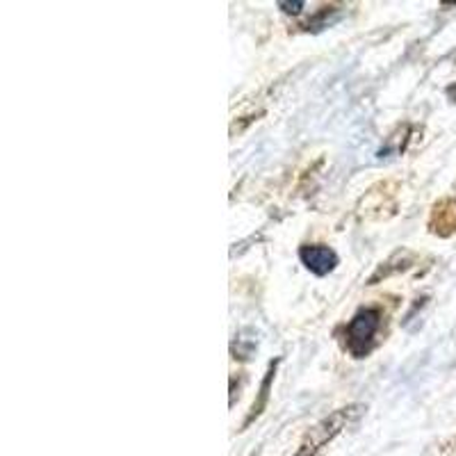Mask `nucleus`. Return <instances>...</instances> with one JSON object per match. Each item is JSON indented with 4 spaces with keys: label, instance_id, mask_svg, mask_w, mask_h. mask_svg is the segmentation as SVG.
Masks as SVG:
<instances>
[{
    "label": "nucleus",
    "instance_id": "1",
    "mask_svg": "<svg viewBox=\"0 0 456 456\" xmlns=\"http://www.w3.org/2000/svg\"><path fill=\"white\" fill-rule=\"evenodd\" d=\"M384 311L381 306H363L352 320L347 322L345 333H342V345L345 352L352 358L370 356L372 349L379 345V336L384 331Z\"/></svg>",
    "mask_w": 456,
    "mask_h": 456
},
{
    "label": "nucleus",
    "instance_id": "2",
    "mask_svg": "<svg viewBox=\"0 0 456 456\" xmlns=\"http://www.w3.org/2000/svg\"><path fill=\"white\" fill-rule=\"evenodd\" d=\"M361 413H363V406L361 404H352V406H345V409H338L336 413L324 418L320 425H315L306 436H304V441H301L299 450L295 452V456H315L317 452H322V447L329 445V443H331L342 429H347V427L352 425Z\"/></svg>",
    "mask_w": 456,
    "mask_h": 456
},
{
    "label": "nucleus",
    "instance_id": "3",
    "mask_svg": "<svg viewBox=\"0 0 456 456\" xmlns=\"http://www.w3.org/2000/svg\"><path fill=\"white\" fill-rule=\"evenodd\" d=\"M299 258L304 267L315 276H327L338 267V254L327 244H304L299 249Z\"/></svg>",
    "mask_w": 456,
    "mask_h": 456
},
{
    "label": "nucleus",
    "instance_id": "4",
    "mask_svg": "<svg viewBox=\"0 0 456 456\" xmlns=\"http://www.w3.org/2000/svg\"><path fill=\"white\" fill-rule=\"evenodd\" d=\"M429 231L438 238H452L456 233V201L454 199H441L438 203H434L429 215V222H427Z\"/></svg>",
    "mask_w": 456,
    "mask_h": 456
},
{
    "label": "nucleus",
    "instance_id": "5",
    "mask_svg": "<svg viewBox=\"0 0 456 456\" xmlns=\"http://www.w3.org/2000/svg\"><path fill=\"white\" fill-rule=\"evenodd\" d=\"M276 365H279V361L270 363V368H267V374H265V379H263V386H260V397H258V402H254V406H251V413H249V418H247V422H244V427L249 425L254 418H258V415L263 413L265 404H267V399H270V388H272V381H274Z\"/></svg>",
    "mask_w": 456,
    "mask_h": 456
},
{
    "label": "nucleus",
    "instance_id": "6",
    "mask_svg": "<svg viewBox=\"0 0 456 456\" xmlns=\"http://www.w3.org/2000/svg\"><path fill=\"white\" fill-rule=\"evenodd\" d=\"M279 7L285 12V14H297V12L304 7V3H279Z\"/></svg>",
    "mask_w": 456,
    "mask_h": 456
}]
</instances>
